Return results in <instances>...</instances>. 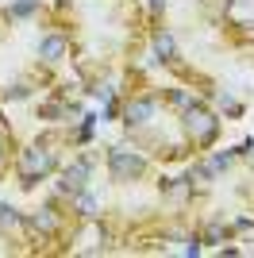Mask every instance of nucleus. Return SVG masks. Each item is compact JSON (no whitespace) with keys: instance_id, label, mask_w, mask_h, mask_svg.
Returning <instances> with one entry per match:
<instances>
[{"instance_id":"nucleus-6","label":"nucleus","mask_w":254,"mask_h":258,"mask_svg":"<svg viewBox=\"0 0 254 258\" xmlns=\"http://www.w3.org/2000/svg\"><path fill=\"white\" fill-rule=\"evenodd\" d=\"M70 66V43L50 0L0 4V104L39 97Z\"/></svg>"},{"instance_id":"nucleus-9","label":"nucleus","mask_w":254,"mask_h":258,"mask_svg":"<svg viewBox=\"0 0 254 258\" xmlns=\"http://www.w3.org/2000/svg\"><path fill=\"white\" fill-rule=\"evenodd\" d=\"M16 154H20V139H16V127H12V119L4 116V104H0V177H8L16 170Z\"/></svg>"},{"instance_id":"nucleus-5","label":"nucleus","mask_w":254,"mask_h":258,"mask_svg":"<svg viewBox=\"0 0 254 258\" xmlns=\"http://www.w3.org/2000/svg\"><path fill=\"white\" fill-rule=\"evenodd\" d=\"M181 185L193 243H231L254 231V143L193 158Z\"/></svg>"},{"instance_id":"nucleus-1","label":"nucleus","mask_w":254,"mask_h":258,"mask_svg":"<svg viewBox=\"0 0 254 258\" xmlns=\"http://www.w3.org/2000/svg\"><path fill=\"white\" fill-rule=\"evenodd\" d=\"M50 197L81 224V231H96L104 243H116V250L189 239L181 177H166L158 162L139 151L81 143L54 173Z\"/></svg>"},{"instance_id":"nucleus-3","label":"nucleus","mask_w":254,"mask_h":258,"mask_svg":"<svg viewBox=\"0 0 254 258\" xmlns=\"http://www.w3.org/2000/svg\"><path fill=\"white\" fill-rule=\"evenodd\" d=\"M116 119L123 143L158 166H189L223 135V116L185 85H154L143 74L119 89Z\"/></svg>"},{"instance_id":"nucleus-4","label":"nucleus","mask_w":254,"mask_h":258,"mask_svg":"<svg viewBox=\"0 0 254 258\" xmlns=\"http://www.w3.org/2000/svg\"><path fill=\"white\" fill-rule=\"evenodd\" d=\"M70 43V66L85 93H100L139 74L150 50L147 0H50Z\"/></svg>"},{"instance_id":"nucleus-7","label":"nucleus","mask_w":254,"mask_h":258,"mask_svg":"<svg viewBox=\"0 0 254 258\" xmlns=\"http://www.w3.org/2000/svg\"><path fill=\"white\" fill-rule=\"evenodd\" d=\"M81 224L54 197L39 212L0 205V258H50L77 250Z\"/></svg>"},{"instance_id":"nucleus-8","label":"nucleus","mask_w":254,"mask_h":258,"mask_svg":"<svg viewBox=\"0 0 254 258\" xmlns=\"http://www.w3.org/2000/svg\"><path fill=\"white\" fill-rule=\"evenodd\" d=\"M77 147H81V131H74V127L39 131V135H35L27 147H20V154H16V170H12L16 185H20L23 193H35L46 177H54V173L70 162V154H74Z\"/></svg>"},{"instance_id":"nucleus-2","label":"nucleus","mask_w":254,"mask_h":258,"mask_svg":"<svg viewBox=\"0 0 254 258\" xmlns=\"http://www.w3.org/2000/svg\"><path fill=\"white\" fill-rule=\"evenodd\" d=\"M150 50L166 74L223 119L254 116V27L235 0H147Z\"/></svg>"}]
</instances>
